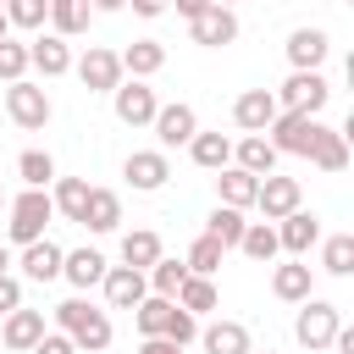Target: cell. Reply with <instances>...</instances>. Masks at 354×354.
<instances>
[{"mask_svg": "<svg viewBox=\"0 0 354 354\" xmlns=\"http://www.w3.org/2000/svg\"><path fill=\"white\" fill-rule=\"evenodd\" d=\"M28 77V44H17L11 33L0 39V83H22Z\"/></svg>", "mask_w": 354, "mask_h": 354, "instance_id": "obj_39", "label": "cell"}, {"mask_svg": "<svg viewBox=\"0 0 354 354\" xmlns=\"http://www.w3.org/2000/svg\"><path fill=\"white\" fill-rule=\"evenodd\" d=\"M39 337H44V310H11L0 326V348H11V354H28Z\"/></svg>", "mask_w": 354, "mask_h": 354, "instance_id": "obj_17", "label": "cell"}, {"mask_svg": "<svg viewBox=\"0 0 354 354\" xmlns=\"http://www.w3.org/2000/svg\"><path fill=\"white\" fill-rule=\"evenodd\" d=\"M0 6H6V0H0Z\"/></svg>", "mask_w": 354, "mask_h": 354, "instance_id": "obj_53", "label": "cell"}, {"mask_svg": "<svg viewBox=\"0 0 354 354\" xmlns=\"http://www.w3.org/2000/svg\"><path fill=\"white\" fill-rule=\"evenodd\" d=\"M0 11H6V22H11V28H44L50 0H6Z\"/></svg>", "mask_w": 354, "mask_h": 354, "instance_id": "obj_40", "label": "cell"}, {"mask_svg": "<svg viewBox=\"0 0 354 354\" xmlns=\"http://www.w3.org/2000/svg\"><path fill=\"white\" fill-rule=\"evenodd\" d=\"M238 249H243L249 260H260V266H271V260L282 254V243H277V227H271V221H249V227H243V238H238Z\"/></svg>", "mask_w": 354, "mask_h": 354, "instance_id": "obj_30", "label": "cell"}, {"mask_svg": "<svg viewBox=\"0 0 354 354\" xmlns=\"http://www.w3.org/2000/svg\"><path fill=\"white\" fill-rule=\"evenodd\" d=\"M6 232H11V243H39L44 238V227L55 221V205H50V194L44 188H22L11 205H6Z\"/></svg>", "mask_w": 354, "mask_h": 354, "instance_id": "obj_2", "label": "cell"}, {"mask_svg": "<svg viewBox=\"0 0 354 354\" xmlns=\"http://www.w3.org/2000/svg\"><path fill=\"white\" fill-rule=\"evenodd\" d=\"M221 254H227V249H221L216 238H205V232H199V238H194V249L183 254V266H188V277H210V271L221 266Z\"/></svg>", "mask_w": 354, "mask_h": 354, "instance_id": "obj_37", "label": "cell"}, {"mask_svg": "<svg viewBox=\"0 0 354 354\" xmlns=\"http://www.w3.org/2000/svg\"><path fill=\"white\" fill-rule=\"evenodd\" d=\"M216 6H227V11H232V6H238V0H216Z\"/></svg>", "mask_w": 354, "mask_h": 354, "instance_id": "obj_51", "label": "cell"}, {"mask_svg": "<svg viewBox=\"0 0 354 354\" xmlns=\"http://www.w3.org/2000/svg\"><path fill=\"white\" fill-rule=\"evenodd\" d=\"M138 354H188V348H177L171 337H144V343H138Z\"/></svg>", "mask_w": 354, "mask_h": 354, "instance_id": "obj_44", "label": "cell"}, {"mask_svg": "<svg viewBox=\"0 0 354 354\" xmlns=\"http://www.w3.org/2000/svg\"><path fill=\"white\" fill-rule=\"evenodd\" d=\"M149 127H155L160 149H177V144H188V138L199 133V116H194V105H183V100H177V105H160Z\"/></svg>", "mask_w": 354, "mask_h": 354, "instance_id": "obj_13", "label": "cell"}, {"mask_svg": "<svg viewBox=\"0 0 354 354\" xmlns=\"http://www.w3.org/2000/svg\"><path fill=\"white\" fill-rule=\"evenodd\" d=\"M254 188H260V177H249V171H238V166H221V171H216V194H221L227 210H249V205H254Z\"/></svg>", "mask_w": 354, "mask_h": 354, "instance_id": "obj_25", "label": "cell"}, {"mask_svg": "<svg viewBox=\"0 0 354 354\" xmlns=\"http://www.w3.org/2000/svg\"><path fill=\"white\" fill-rule=\"evenodd\" d=\"M326 50H332L326 28H293V33H288V61H293V72H321Z\"/></svg>", "mask_w": 354, "mask_h": 354, "instance_id": "obj_15", "label": "cell"}, {"mask_svg": "<svg viewBox=\"0 0 354 354\" xmlns=\"http://www.w3.org/2000/svg\"><path fill=\"white\" fill-rule=\"evenodd\" d=\"M77 83H83L88 94H111V88L122 83V61H116V50L88 44V55L77 61Z\"/></svg>", "mask_w": 354, "mask_h": 354, "instance_id": "obj_11", "label": "cell"}, {"mask_svg": "<svg viewBox=\"0 0 354 354\" xmlns=\"http://www.w3.org/2000/svg\"><path fill=\"white\" fill-rule=\"evenodd\" d=\"M61 243H50V238H39V243H22V277L28 282H55L61 277Z\"/></svg>", "mask_w": 354, "mask_h": 354, "instance_id": "obj_23", "label": "cell"}, {"mask_svg": "<svg viewBox=\"0 0 354 354\" xmlns=\"http://www.w3.org/2000/svg\"><path fill=\"white\" fill-rule=\"evenodd\" d=\"M50 205H55V216L77 221V216H83V205H88V183H83V177H55V194H50Z\"/></svg>", "mask_w": 354, "mask_h": 354, "instance_id": "obj_32", "label": "cell"}, {"mask_svg": "<svg viewBox=\"0 0 354 354\" xmlns=\"http://www.w3.org/2000/svg\"><path fill=\"white\" fill-rule=\"evenodd\" d=\"M77 227H88V232H116V227H122V199H116L111 188H88V205H83Z\"/></svg>", "mask_w": 354, "mask_h": 354, "instance_id": "obj_22", "label": "cell"}, {"mask_svg": "<svg viewBox=\"0 0 354 354\" xmlns=\"http://www.w3.org/2000/svg\"><path fill=\"white\" fill-rule=\"evenodd\" d=\"M160 260V238L149 232V227H138V232H127L122 238V266H133V271H149Z\"/></svg>", "mask_w": 354, "mask_h": 354, "instance_id": "obj_31", "label": "cell"}, {"mask_svg": "<svg viewBox=\"0 0 354 354\" xmlns=\"http://www.w3.org/2000/svg\"><path fill=\"white\" fill-rule=\"evenodd\" d=\"M100 288H105V304H111V310H133V304H138V299L149 293L144 271H133V266H105Z\"/></svg>", "mask_w": 354, "mask_h": 354, "instance_id": "obj_14", "label": "cell"}, {"mask_svg": "<svg viewBox=\"0 0 354 354\" xmlns=\"http://www.w3.org/2000/svg\"><path fill=\"white\" fill-rule=\"evenodd\" d=\"M266 133H271L266 144H271L277 155H304V160H310V149H315V138H321L326 127H321L315 116H299V111H277V122H271Z\"/></svg>", "mask_w": 354, "mask_h": 354, "instance_id": "obj_3", "label": "cell"}, {"mask_svg": "<svg viewBox=\"0 0 354 354\" xmlns=\"http://www.w3.org/2000/svg\"><path fill=\"white\" fill-rule=\"evenodd\" d=\"M6 266H11V254H6V243H0V271H6Z\"/></svg>", "mask_w": 354, "mask_h": 354, "instance_id": "obj_48", "label": "cell"}, {"mask_svg": "<svg viewBox=\"0 0 354 354\" xmlns=\"http://www.w3.org/2000/svg\"><path fill=\"white\" fill-rule=\"evenodd\" d=\"M6 116L22 127V133H39L44 122H50V94L39 88V83H6Z\"/></svg>", "mask_w": 354, "mask_h": 354, "instance_id": "obj_6", "label": "cell"}, {"mask_svg": "<svg viewBox=\"0 0 354 354\" xmlns=\"http://www.w3.org/2000/svg\"><path fill=\"white\" fill-rule=\"evenodd\" d=\"M188 33H194V44H205V50H221V44H232V39H238V11H227V6H210V11H199V17L188 22Z\"/></svg>", "mask_w": 354, "mask_h": 354, "instance_id": "obj_12", "label": "cell"}, {"mask_svg": "<svg viewBox=\"0 0 354 354\" xmlns=\"http://www.w3.org/2000/svg\"><path fill=\"white\" fill-rule=\"evenodd\" d=\"M321 266H326L332 277H348V271H354V232L326 238V243H321Z\"/></svg>", "mask_w": 354, "mask_h": 354, "instance_id": "obj_38", "label": "cell"}, {"mask_svg": "<svg viewBox=\"0 0 354 354\" xmlns=\"http://www.w3.org/2000/svg\"><path fill=\"white\" fill-rule=\"evenodd\" d=\"M243 210H227V205H216L210 210V221H205V238H216L221 249H238V238H243Z\"/></svg>", "mask_w": 354, "mask_h": 354, "instance_id": "obj_33", "label": "cell"}, {"mask_svg": "<svg viewBox=\"0 0 354 354\" xmlns=\"http://www.w3.org/2000/svg\"><path fill=\"white\" fill-rule=\"evenodd\" d=\"M337 326H343V310H337V304H326V299H304V310H299V321H293V337L315 354V348H332Z\"/></svg>", "mask_w": 354, "mask_h": 354, "instance_id": "obj_4", "label": "cell"}, {"mask_svg": "<svg viewBox=\"0 0 354 354\" xmlns=\"http://www.w3.org/2000/svg\"><path fill=\"white\" fill-rule=\"evenodd\" d=\"M299 199H304V188H299V177H260V188H254V210L266 216V221H282V216H293L299 210Z\"/></svg>", "mask_w": 354, "mask_h": 354, "instance_id": "obj_8", "label": "cell"}, {"mask_svg": "<svg viewBox=\"0 0 354 354\" xmlns=\"http://www.w3.org/2000/svg\"><path fill=\"white\" fill-rule=\"evenodd\" d=\"M177 310H188L194 321H199L205 310H216V282H210V277H188V282L177 288Z\"/></svg>", "mask_w": 354, "mask_h": 354, "instance_id": "obj_36", "label": "cell"}, {"mask_svg": "<svg viewBox=\"0 0 354 354\" xmlns=\"http://www.w3.org/2000/svg\"><path fill=\"white\" fill-rule=\"evenodd\" d=\"M271 100H277V111H299V116H315V111L332 100V88H326V77H321V72H293L282 88H271Z\"/></svg>", "mask_w": 354, "mask_h": 354, "instance_id": "obj_5", "label": "cell"}, {"mask_svg": "<svg viewBox=\"0 0 354 354\" xmlns=\"http://www.w3.org/2000/svg\"><path fill=\"white\" fill-rule=\"evenodd\" d=\"M11 310H22V282L11 271H0V315H11Z\"/></svg>", "mask_w": 354, "mask_h": 354, "instance_id": "obj_42", "label": "cell"}, {"mask_svg": "<svg viewBox=\"0 0 354 354\" xmlns=\"http://www.w3.org/2000/svg\"><path fill=\"white\" fill-rule=\"evenodd\" d=\"M50 33L55 39H77L83 28H88V0H50Z\"/></svg>", "mask_w": 354, "mask_h": 354, "instance_id": "obj_29", "label": "cell"}, {"mask_svg": "<svg viewBox=\"0 0 354 354\" xmlns=\"http://www.w3.org/2000/svg\"><path fill=\"white\" fill-rule=\"evenodd\" d=\"M28 354H77V348H72V337H66V332H44Z\"/></svg>", "mask_w": 354, "mask_h": 354, "instance_id": "obj_43", "label": "cell"}, {"mask_svg": "<svg viewBox=\"0 0 354 354\" xmlns=\"http://www.w3.org/2000/svg\"><path fill=\"white\" fill-rule=\"evenodd\" d=\"M232 122H238L243 133H266V127L277 122V100H271V88H243V94L232 100Z\"/></svg>", "mask_w": 354, "mask_h": 354, "instance_id": "obj_16", "label": "cell"}, {"mask_svg": "<svg viewBox=\"0 0 354 354\" xmlns=\"http://www.w3.org/2000/svg\"><path fill=\"white\" fill-rule=\"evenodd\" d=\"M144 282H149V293H160V299H177V288L188 282V266H183V260H166V254H160V260H155V266L144 271Z\"/></svg>", "mask_w": 354, "mask_h": 354, "instance_id": "obj_34", "label": "cell"}, {"mask_svg": "<svg viewBox=\"0 0 354 354\" xmlns=\"http://www.w3.org/2000/svg\"><path fill=\"white\" fill-rule=\"evenodd\" d=\"M249 354H271V348H249Z\"/></svg>", "mask_w": 354, "mask_h": 354, "instance_id": "obj_52", "label": "cell"}, {"mask_svg": "<svg viewBox=\"0 0 354 354\" xmlns=\"http://www.w3.org/2000/svg\"><path fill=\"white\" fill-rule=\"evenodd\" d=\"M277 243H282V249H288L293 260H304V254H310V249L321 243V216L299 205L293 216H282V221H277Z\"/></svg>", "mask_w": 354, "mask_h": 354, "instance_id": "obj_10", "label": "cell"}, {"mask_svg": "<svg viewBox=\"0 0 354 354\" xmlns=\"http://www.w3.org/2000/svg\"><path fill=\"white\" fill-rule=\"evenodd\" d=\"M171 6H177V17H188V22H194V17H199V11H210L216 0H171Z\"/></svg>", "mask_w": 354, "mask_h": 354, "instance_id": "obj_46", "label": "cell"}, {"mask_svg": "<svg viewBox=\"0 0 354 354\" xmlns=\"http://www.w3.org/2000/svg\"><path fill=\"white\" fill-rule=\"evenodd\" d=\"M61 277H66L77 293H88V288H100V277H105V254H100V249H66V254H61Z\"/></svg>", "mask_w": 354, "mask_h": 354, "instance_id": "obj_18", "label": "cell"}, {"mask_svg": "<svg viewBox=\"0 0 354 354\" xmlns=\"http://www.w3.org/2000/svg\"><path fill=\"white\" fill-rule=\"evenodd\" d=\"M232 166L249 171V177H271V171H277V149L266 144V133H249V138L232 144Z\"/></svg>", "mask_w": 354, "mask_h": 354, "instance_id": "obj_21", "label": "cell"}, {"mask_svg": "<svg viewBox=\"0 0 354 354\" xmlns=\"http://www.w3.org/2000/svg\"><path fill=\"white\" fill-rule=\"evenodd\" d=\"M271 293H277L282 304H304V299H310V266H304V260L277 266V271H271Z\"/></svg>", "mask_w": 354, "mask_h": 354, "instance_id": "obj_28", "label": "cell"}, {"mask_svg": "<svg viewBox=\"0 0 354 354\" xmlns=\"http://www.w3.org/2000/svg\"><path fill=\"white\" fill-rule=\"evenodd\" d=\"M127 0H88V11H122Z\"/></svg>", "mask_w": 354, "mask_h": 354, "instance_id": "obj_47", "label": "cell"}, {"mask_svg": "<svg viewBox=\"0 0 354 354\" xmlns=\"http://www.w3.org/2000/svg\"><path fill=\"white\" fill-rule=\"evenodd\" d=\"M111 111H116V122L122 127H149L155 122V111H160V100H155V88L149 83H116L111 88Z\"/></svg>", "mask_w": 354, "mask_h": 354, "instance_id": "obj_7", "label": "cell"}, {"mask_svg": "<svg viewBox=\"0 0 354 354\" xmlns=\"http://www.w3.org/2000/svg\"><path fill=\"white\" fill-rule=\"evenodd\" d=\"M188 155H194V166L221 171V166H232V138L227 133H194L188 138Z\"/></svg>", "mask_w": 354, "mask_h": 354, "instance_id": "obj_26", "label": "cell"}, {"mask_svg": "<svg viewBox=\"0 0 354 354\" xmlns=\"http://www.w3.org/2000/svg\"><path fill=\"white\" fill-rule=\"evenodd\" d=\"M127 6H133L138 17H166V11H171V0H127Z\"/></svg>", "mask_w": 354, "mask_h": 354, "instance_id": "obj_45", "label": "cell"}, {"mask_svg": "<svg viewBox=\"0 0 354 354\" xmlns=\"http://www.w3.org/2000/svg\"><path fill=\"white\" fill-rule=\"evenodd\" d=\"M6 33H11V22H6V11H0V39H6Z\"/></svg>", "mask_w": 354, "mask_h": 354, "instance_id": "obj_49", "label": "cell"}, {"mask_svg": "<svg viewBox=\"0 0 354 354\" xmlns=\"http://www.w3.org/2000/svg\"><path fill=\"white\" fill-rule=\"evenodd\" d=\"M166 337H171L177 348H188V343H199V321H194L188 310H171V321H166Z\"/></svg>", "mask_w": 354, "mask_h": 354, "instance_id": "obj_41", "label": "cell"}, {"mask_svg": "<svg viewBox=\"0 0 354 354\" xmlns=\"http://www.w3.org/2000/svg\"><path fill=\"white\" fill-rule=\"evenodd\" d=\"M116 61H122V72H133V77L144 83V77H155V72L166 66V44H155V39H133Z\"/></svg>", "mask_w": 354, "mask_h": 354, "instance_id": "obj_24", "label": "cell"}, {"mask_svg": "<svg viewBox=\"0 0 354 354\" xmlns=\"http://www.w3.org/2000/svg\"><path fill=\"white\" fill-rule=\"evenodd\" d=\"M199 348L205 354H249L254 343H249L243 321H210V326H199Z\"/></svg>", "mask_w": 354, "mask_h": 354, "instance_id": "obj_19", "label": "cell"}, {"mask_svg": "<svg viewBox=\"0 0 354 354\" xmlns=\"http://www.w3.org/2000/svg\"><path fill=\"white\" fill-rule=\"evenodd\" d=\"M122 177H127L138 194H155V188H166L171 160H166V149H133V155L122 160Z\"/></svg>", "mask_w": 354, "mask_h": 354, "instance_id": "obj_9", "label": "cell"}, {"mask_svg": "<svg viewBox=\"0 0 354 354\" xmlns=\"http://www.w3.org/2000/svg\"><path fill=\"white\" fill-rule=\"evenodd\" d=\"M28 66H33V72H44V77H61V72H72V50H66V39H55V33H39V39L28 44Z\"/></svg>", "mask_w": 354, "mask_h": 354, "instance_id": "obj_20", "label": "cell"}, {"mask_svg": "<svg viewBox=\"0 0 354 354\" xmlns=\"http://www.w3.org/2000/svg\"><path fill=\"white\" fill-rule=\"evenodd\" d=\"M55 326L72 337V348L83 354H100V348H111V315L105 310H94L88 299H66V304H55Z\"/></svg>", "mask_w": 354, "mask_h": 354, "instance_id": "obj_1", "label": "cell"}, {"mask_svg": "<svg viewBox=\"0 0 354 354\" xmlns=\"http://www.w3.org/2000/svg\"><path fill=\"white\" fill-rule=\"evenodd\" d=\"M6 205H11V199H6V194H0V216H6Z\"/></svg>", "mask_w": 354, "mask_h": 354, "instance_id": "obj_50", "label": "cell"}, {"mask_svg": "<svg viewBox=\"0 0 354 354\" xmlns=\"http://www.w3.org/2000/svg\"><path fill=\"white\" fill-rule=\"evenodd\" d=\"M348 133H354V122H348V127H326V133L315 138L310 160H315L321 171H343V166H348Z\"/></svg>", "mask_w": 354, "mask_h": 354, "instance_id": "obj_27", "label": "cell"}, {"mask_svg": "<svg viewBox=\"0 0 354 354\" xmlns=\"http://www.w3.org/2000/svg\"><path fill=\"white\" fill-rule=\"evenodd\" d=\"M17 177H22V188H50L55 183V160L44 149H22L17 155Z\"/></svg>", "mask_w": 354, "mask_h": 354, "instance_id": "obj_35", "label": "cell"}]
</instances>
